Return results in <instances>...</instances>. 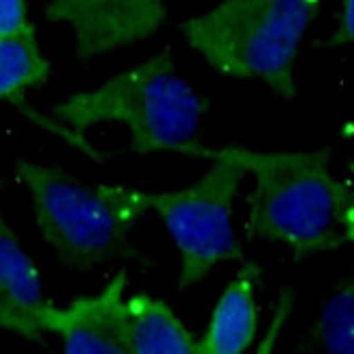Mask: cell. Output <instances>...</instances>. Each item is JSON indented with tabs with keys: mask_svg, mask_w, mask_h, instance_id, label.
<instances>
[{
	"mask_svg": "<svg viewBox=\"0 0 354 354\" xmlns=\"http://www.w3.org/2000/svg\"><path fill=\"white\" fill-rule=\"evenodd\" d=\"M252 176L245 233L285 245L296 259L339 250L346 241V180L335 176L330 150L261 152L230 146Z\"/></svg>",
	"mask_w": 354,
	"mask_h": 354,
	"instance_id": "cell-1",
	"label": "cell"
},
{
	"mask_svg": "<svg viewBox=\"0 0 354 354\" xmlns=\"http://www.w3.org/2000/svg\"><path fill=\"white\" fill-rule=\"evenodd\" d=\"M209 102L180 76L170 50L152 55L98 87L76 91L55 106V118L72 133L102 124L129 131L131 150L140 155H192Z\"/></svg>",
	"mask_w": 354,
	"mask_h": 354,
	"instance_id": "cell-2",
	"label": "cell"
},
{
	"mask_svg": "<svg viewBox=\"0 0 354 354\" xmlns=\"http://www.w3.org/2000/svg\"><path fill=\"white\" fill-rule=\"evenodd\" d=\"M324 0H220L180 24L192 48L218 74L259 81L294 100L296 59Z\"/></svg>",
	"mask_w": 354,
	"mask_h": 354,
	"instance_id": "cell-3",
	"label": "cell"
},
{
	"mask_svg": "<svg viewBox=\"0 0 354 354\" xmlns=\"http://www.w3.org/2000/svg\"><path fill=\"white\" fill-rule=\"evenodd\" d=\"M35 224L59 263L70 270H96L118 259L135 257L131 233L146 213L140 187L87 185L57 165L18 161Z\"/></svg>",
	"mask_w": 354,
	"mask_h": 354,
	"instance_id": "cell-4",
	"label": "cell"
},
{
	"mask_svg": "<svg viewBox=\"0 0 354 354\" xmlns=\"http://www.w3.org/2000/svg\"><path fill=\"white\" fill-rule=\"evenodd\" d=\"M192 157H209V170L187 187L174 192L140 189L144 211L163 222L178 250V289H192L230 261H241L243 250L235 233V198L245 178V167L226 148L198 144Z\"/></svg>",
	"mask_w": 354,
	"mask_h": 354,
	"instance_id": "cell-5",
	"label": "cell"
},
{
	"mask_svg": "<svg viewBox=\"0 0 354 354\" xmlns=\"http://www.w3.org/2000/svg\"><path fill=\"white\" fill-rule=\"evenodd\" d=\"M167 15L165 0H50L44 18L68 24L76 57L87 61L152 37Z\"/></svg>",
	"mask_w": 354,
	"mask_h": 354,
	"instance_id": "cell-6",
	"label": "cell"
},
{
	"mask_svg": "<svg viewBox=\"0 0 354 354\" xmlns=\"http://www.w3.org/2000/svg\"><path fill=\"white\" fill-rule=\"evenodd\" d=\"M127 272H118L100 291L66 306L46 302L44 333L57 335L68 354H129L127 348Z\"/></svg>",
	"mask_w": 354,
	"mask_h": 354,
	"instance_id": "cell-7",
	"label": "cell"
},
{
	"mask_svg": "<svg viewBox=\"0 0 354 354\" xmlns=\"http://www.w3.org/2000/svg\"><path fill=\"white\" fill-rule=\"evenodd\" d=\"M41 272L0 211V330L44 344Z\"/></svg>",
	"mask_w": 354,
	"mask_h": 354,
	"instance_id": "cell-8",
	"label": "cell"
},
{
	"mask_svg": "<svg viewBox=\"0 0 354 354\" xmlns=\"http://www.w3.org/2000/svg\"><path fill=\"white\" fill-rule=\"evenodd\" d=\"M259 283L261 268L252 261H243L213 304L207 328L196 342V352L241 354L252 346L259 328Z\"/></svg>",
	"mask_w": 354,
	"mask_h": 354,
	"instance_id": "cell-9",
	"label": "cell"
},
{
	"mask_svg": "<svg viewBox=\"0 0 354 354\" xmlns=\"http://www.w3.org/2000/svg\"><path fill=\"white\" fill-rule=\"evenodd\" d=\"M129 354H192L196 337L161 298L135 294L124 302Z\"/></svg>",
	"mask_w": 354,
	"mask_h": 354,
	"instance_id": "cell-10",
	"label": "cell"
},
{
	"mask_svg": "<svg viewBox=\"0 0 354 354\" xmlns=\"http://www.w3.org/2000/svg\"><path fill=\"white\" fill-rule=\"evenodd\" d=\"M53 68L39 48L33 22L0 35V102H20L30 87L48 81Z\"/></svg>",
	"mask_w": 354,
	"mask_h": 354,
	"instance_id": "cell-11",
	"label": "cell"
},
{
	"mask_svg": "<svg viewBox=\"0 0 354 354\" xmlns=\"http://www.w3.org/2000/svg\"><path fill=\"white\" fill-rule=\"evenodd\" d=\"M313 344L333 354H354V272L339 279L322 304Z\"/></svg>",
	"mask_w": 354,
	"mask_h": 354,
	"instance_id": "cell-12",
	"label": "cell"
},
{
	"mask_svg": "<svg viewBox=\"0 0 354 354\" xmlns=\"http://www.w3.org/2000/svg\"><path fill=\"white\" fill-rule=\"evenodd\" d=\"M28 22L26 0H0V35L18 30Z\"/></svg>",
	"mask_w": 354,
	"mask_h": 354,
	"instance_id": "cell-13",
	"label": "cell"
},
{
	"mask_svg": "<svg viewBox=\"0 0 354 354\" xmlns=\"http://www.w3.org/2000/svg\"><path fill=\"white\" fill-rule=\"evenodd\" d=\"M354 41V0H344L339 9V20H337V28L326 41V46H346Z\"/></svg>",
	"mask_w": 354,
	"mask_h": 354,
	"instance_id": "cell-14",
	"label": "cell"
},
{
	"mask_svg": "<svg viewBox=\"0 0 354 354\" xmlns=\"http://www.w3.org/2000/svg\"><path fill=\"white\" fill-rule=\"evenodd\" d=\"M346 180V207H344V233L346 241L354 243V161L348 163Z\"/></svg>",
	"mask_w": 354,
	"mask_h": 354,
	"instance_id": "cell-15",
	"label": "cell"
}]
</instances>
